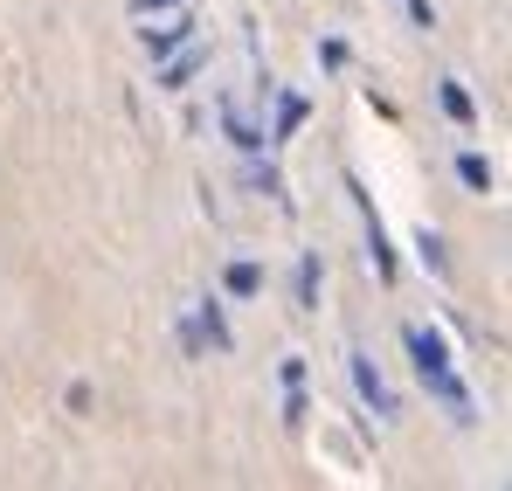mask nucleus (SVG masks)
I'll return each mask as SVG.
<instances>
[{"mask_svg": "<svg viewBox=\"0 0 512 491\" xmlns=\"http://www.w3.org/2000/svg\"><path fill=\"white\" fill-rule=\"evenodd\" d=\"M132 7H139V14H153V7H180V0H132Z\"/></svg>", "mask_w": 512, "mask_h": 491, "instance_id": "nucleus-13", "label": "nucleus"}, {"mask_svg": "<svg viewBox=\"0 0 512 491\" xmlns=\"http://www.w3.org/2000/svg\"><path fill=\"white\" fill-rule=\"evenodd\" d=\"M201 63H208V49H187V56H180V63H167V70H160V90H180V83L194 77V70H201Z\"/></svg>", "mask_w": 512, "mask_h": 491, "instance_id": "nucleus-5", "label": "nucleus"}, {"mask_svg": "<svg viewBox=\"0 0 512 491\" xmlns=\"http://www.w3.org/2000/svg\"><path fill=\"white\" fill-rule=\"evenodd\" d=\"M353 201H360V222H367V263H374L381 277H395V249H388V229H381V215H374V201L360 194V180H353Z\"/></svg>", "mask_w": 512, "mask_h": 491, "instance_id": "nucleus-2", "label": "nucleus"}, {"mask_svg": "<svg viewBox=\"0 0 512 491\" xmlns=\"http://www.w3.org/2000/svg\"><path fill=\"white\" fill-rule=\"evenodd\" d=\"M298 305H319V256H298Z\"/></svg>", "mask_w": 512, "mask_h": 491, "instance_id": "nucleus-6", "label": "nucleus"}, {"mask_svg": "<svg viewBox=\"0 0 512 491\" xmlns=\"http://www.w3.org/2000/svg\"><path fill=\"white\" fill-rule=\"evenodd\" d=\"M229 291H236V298H256V291H263V270H256V263H229Z\"/></svg>", "mask_w": 512, "mask_h": 491, "instance_id": "nucleus-8", "label": "nucleus"}, {"mask_svg": "<svg viewBox=\"0 0 512 491\" xmlns=\"http://www.w3.org/2000/svg\"><path fill=\"white\" fill-rule=\"evenodd\" d=\"M409 21H416V28H436V7H429V0H409Z\"/></svg>", "mask_w": 512, "mask_h": 491, "instance_id": "nucleus-12", "label": "nucleus"}, {"mask_svg": "<svg viewBox=\"0 0 512 491\" xmlns=\"http://www.w3.org/2000/svg\"><path fill=\"white\" fill-rule=\"evenodd\" d=\"M180 42H194V21H173V28H160V35H146L153 56H167V49H180Z\"/></svg>", "mask_w": 512, "mask_h": 491, "instance_id": "nucleus-7", "label": "nucleus"}, {"mask_svg": "<svg viewBox=\"0 0 512 491\" xmlns=\"http://www.w3.org/2000/svg\"><path fill=\"white\" fill-rule=\"evenodd\" d=\"M443 111H450L457 125H478V104H471V90H464V83H443Z\"/></svg>", "mask_w": 512, "mask_h": 491, "instance_id": "nucleus-4", "label": "nucleus"}, {"mask_svg": "<svg viewBox=\"0 0 512 491\" xmlns=\"http://www.w3.org/2000/svg\"><path fill=\"white\" fill-rule=\"evenodd\" d=\"M346 367H353V388H360V402H367V409H374V415H395V395H388V381L374 374V360H367V353H353Z\"/></svg>", "mask_w": 512, "mask_h": 491, "instance_id": "nucleus-3", "label": "nucleus"}, {"mask_svg": "<svg viewBox=\"0 0 512 491\" xmlns=\"http://www.w3.org/2000/svg\"><path fill=\"white\" fill-rule=\"evenodd\" d=\"M457 173H464V187H478V194H492V166L478 160V153H464V160H457Z\"/></svg>", "mask_w": 512, "mask_h": 491, "instance_id": "nucleus-9", "label": "nucleus"}, {"mask_svg": "<svg viewBox=\"0 0 512 491\" xmlns=\"http://www.w3.org/2000/svg\"><path fill=\"white\" fill-rule=\"evenodd\" d=\"M416 249H423V263L436 270V277L450 270V256H443V236H436V229H423V236H416Z\"/></svg>", "mask_w": 512, "mask_h": 491, "instance_id": "nucleus-10", "label": "nucleus"}, {"mask_svg": "<svg viewBox=\"0 0 512 491\" xmlns=\"http://www.w3.org/2000/svg\"><path fill=\"white\" fill-rule=\"evenodd\" d=\"M409 339V360H416V374H423V388L443 402V409L457 415V422H471V388L457 381V360H450V346H443V332H429V326H409L402 332Z\"/></svg>", "mask_w": 512, "mask_h": 491, "instance_id": "nucleus-1", "label": "nucleus"}, {"mask_svg": "<svg viewBox=\"0 0 512 491\" xmlns=\"http://www.w3.org/2000/svg\"><path fill=\"white\" fill-rule=\"evenodd\" d=\"M298 118H305V97H284V111H277V139H291Z\"/></svg>", "mask_w": 512, "mask_h": 491, "instance_id": "nucleus-11", "label": "nucleus"}]
</instances>
